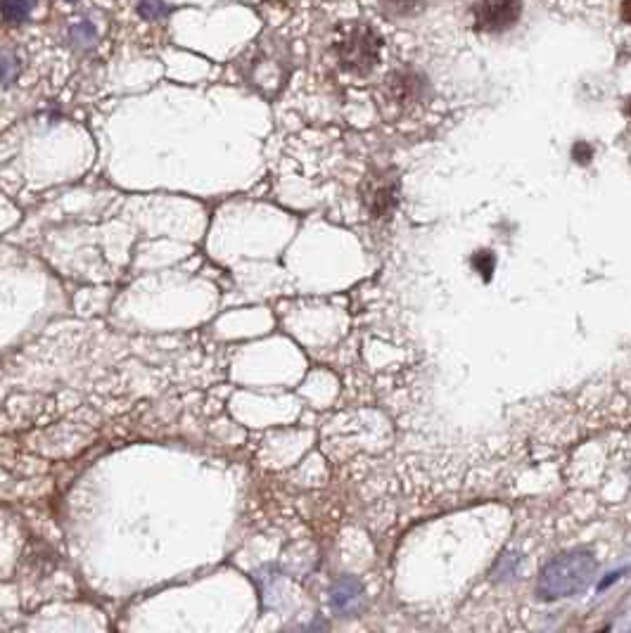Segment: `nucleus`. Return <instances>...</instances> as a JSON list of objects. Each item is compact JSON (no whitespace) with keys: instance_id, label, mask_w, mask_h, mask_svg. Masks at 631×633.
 Returning a JSON list of instances; mask_svg holds the SVG:
<instances>
[{"instance_id":"nucleus-13","label":"nucleus","mask_w":631,"mask_h":633,"mask_svg":"<svg viewBox=\"0 0 631 633\" xmlns=\"http://www.w3.org/2000/svg\"><path fill=\"white\" fill-rule=\"evenodd\" d=\"M572 157H575L577 164H589L594 159V147L589 143H577L572 147Z\"/></svg>"},{"instance_id":"nucleus-3","label":"nucleus","mask_w":631,"mask_h":633,"mask_svg":"<svg viewBox=\"0 0 631 633\" xmlns=\"http://www.w3.org/2000/svg\"><path fill=\"white\" fill-rule=\"evenodd\" d=\"M361 193L363 207H366L371 219H390L399 204V178L392 169L371 174Z\"/></svg>"},{"instance_id":"nucleus-11","label":"nucleus","mask_w":631,"mask_h":633,"mask_svg":"<svg viewBox=\"0 0 631 633\" xmlns=\"http://www.w3.org/2000/svg\"><path fill=\"white\" fill-rule=\"evenodd\" d=\"M138 12H140V17L148 19V22H157V19L169 15V8L162 3V0H140Z\"/></svg>"},{"instance_id":"nucleus-5","label":"nucleus","mask_w":631,"mask_h":633,"mask_svg":"<svg viewBox=\"0 0 631 633\" xmlns=\"http://www.w3.org/2000/svg\"><path fill=\"white\" fill-rule=\"evenodd\" d=\"M382 93H385V98L392 105L401 107V110H409V107L420 105L425 100L427 81L423 74L413 72V69H397V72L387 76Z\"/></svg>"},{"instance_id":"nucleus-2","label":"nucleus","mask_w":631,"mask_h":633,"mask_svg":"<svg viewBox=\"0 0 631 633\" xmlns=\"http://www.w3.org/2000/svg\"><path fill=\"white\" fill-rule=\"evenodd\" d=\"M382 38L371 24L352 22L342 27L333 38V57L342 72L368 76L378 67Z\"/></svg>"},{"instance_id":"nucleus-8","label":"nucleus","mask_w":631,"mask_h":633,"mask_svg":"<svg viewBox=\"0 0 631 633\" xmlns=\"http://www.w3.org/2000/svg\"><path fill=\"white\" fill-rule=\"evenodd\" d=\"M380 8L387 17L409 19L427 8V0H380Z\"/></svg>"},{"instance_id":"nucleus-6","label":"nucleus","mask_w":631,"mask_h":633,"mask_svg":"<svg viewBox=\"0 0 631 633\" xmlns=\"http://www.w3.org/2000/svg\"><path fill=\"white\" fill-rule=\"evenodd\" d=\"M361 591H363V586L356 577L337 579L333 588H330V607H333V610H340V612L349 610V607H352L356 600L361 598Z\"/></svg>"},{"instance_id":"nucleus-1","label":"nucleus","mask_w":631,"mask_h":633,"mask_svg":"<svg viewBox=\"0 0 631 633\" xmlns=\"http://www.w3.org/2000/svg\"><path fill=\"white\" fill-rule=\"evenodd\" d=\"M596 569L598 562L594 553L584 551V548H575V551L558 555L541 569L537 596L544 600H560L582 593L594 581Z\"/></svg>"},{"instance_id":"nucleus-10","label":"nucleus","mask_w":631,"mask_h":633,"mask_svg":"<svg viewBox=\"0 0 631 633\" xmlns=\"http://www.w3.org/2000/svg\"><path fill=\"white\" fill-rule=\"evenodd\" d=\"M34 10V0H0V15L8 24H24Z\"/></svg>"},{"instance_id":"nucleus-9","label":"nucleus","mask_w":631,"mask_h":633,"mask_svg":"<svg viewBox=\"0 0 631 633\" xmlns=\"http://www.w3.org/2000/svg\"><path fill=\"white\" fill-rule=\"evenodd\" d=\"M69 43H72V48L79 50V53H86V50H91L95 43H98V31H95L91 22L81 19V22H74L72 27H69Z\"/></svg>"},{"instance_id":"nucleus-12","label":"nucleus","mask_w":631,"mask_h":633,"mask_svg":"<svg viewBox=\"0 0 631 633\" xmlns=\"http://www.w3.org/2000/svg\"><path fill=\"white\" fill-rule=\"evenodd\" d=\"M473 266H475V271L480 273L484 280H489V278H492L494 266H496L494 254L489 252V249H480V252L473 254Z\"/></svg>"},{"instance_id":"nucleus-7","label":"nucleus","mask_w":631,"mask_h":633,"mask_svg":"<svg viewBox=\"0 0 631 633\" xmlns=\"http://www.w3.org/2000/svg\"><path fill=\"white\" fill-rule=\"evenodd\" d=\"M24 69V53L19 48L0 50V88H8L19 79Z\"/></svg>"},{"instance_id":"nucleus-4","label":"nucleus","mask_w":631,"mask_h":633,"mask_svg":"<svg viewBox=\"0 0 631 633\" xmlns=\"http://www.w3.org/2000/svg\"><path fill=\"white\" fill-rule=\"evenodd\" d=\"M475 29L482 34H503L522 17V0H480L473 10Z\"/></svg>"},{"instance_id":"nucleus-14","label":"nucleus","mask_w":631,"mask_h":633,"mask_svg":"<svg viewBox=\"0 0 631 633\" xmlns=\"http://www.w3.org/2000/svg\"><path fill=\"white\" fill-rule=\"evenodd\" d=\"M67 3H76V0H67Z\"/></svg>"}]
</instances>
